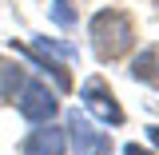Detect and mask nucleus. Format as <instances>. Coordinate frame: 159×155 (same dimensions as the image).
<instances>
[{
  "instance_id": "f257e3e1",
  "label": "nucleus",
  "mask_w": 159,
  "mask_h": 155,
  "mask_svg": "<svg viewBox=\"0 0 159 155\" xmlns=\"http://www.w3.org/2000/svg\"><path fill=\"white\" fill-rule=\"evenodd\" d=\"M88 36H92V52L99 64H116L135 48V24L123 8H99L88 24Z\"/></svg>"
},
{
  "instance_id": "f03ea898",
  "label": "nucleus",
  "mask_w": 159,
  "mask_h": 155,
  "mask_svg": "<svg viewBox=\"0 0 159 155\" xmlns=\"http://www.w3.org/2000/svg\"><path fill=\"white\" fill-rule=\"evenodd\" d=\"M16 112L28 123H52V116L60 112V99L44 80H24V88L16 92Z\"/></svg>"
},
{
  "instance_id": "7ed1b4c3",
  "label": "nucleus",
  "mask_w": 159,
  "mask_h": 155,
  "mask_svg": "<svg viewBox=\"0 0 159 155\" xmlns=\"http://www.w3.org/2000/svg\"><path fill=\"white\" fill-rule=\"evenodd\" d=\"M80 99H84L88 116L103 119V123H111V127H119V123L127 119V116H123V107H119V99H116V92H111L99 76H92L84 88H80Z\"/></svg>"
},
{
  "instance_id": "20e7f679",
  "label": "nucleus",
  "mask_w": 159,
  "mask_h": 155,
  "mask_svg": "<svg viewBox=\"0 0 159 155\" xmlns=\"http://www.w3.org/2000/svg\"><path fill=\"white\" fill-rule=\"evenodd\" d=\"M68 135H72V147L76 155H111V135L99 131L96 123L80 112H68Z\"/></svg>"
},
{
  "instance_id": "39448f33",
  "label": "nucleus",
  "mask_w": 159,
  "mask_h": 155,
  "mask_svg": "<svg viewBox=\"0 0 159 155\" xmlns=\"http://www.w3.org/2000/svg\"><path fill=\"white\" fill-rule=\"evenodd\" d=\"M64 151H68V135L60 127H52V123L36 127L32 135L20 143V155H64Z\"/></svg>"
},
{
  "instance_id": "423d86ee",
  "label": "nucleus",
  "mask_w": 159,
  "mask_h": 155,
  "mask_svg": "<svg viewBox=\"0 0 159 155\" xmlns=\"http://www.w3.org/2000/svg\"><path fill=\"white\" fill-rule=\"evenodd\" d=\"M16 52H20V56H28V60L40 68V72H44V76H52L60 92H72V76H68V68H64L56 56H48L40 44H32V48H28V44H16Z\"/></svg>"
},
{
  "instance_id": "0eeeda50",
  "label": "nucleus",
  "mask_w": 159,
  "mask_h": 155,
  "mask_svg": "<svg viewBox=\"0 0 159 155\" xmlns=\"http://www.w3.org/2000/svg\"><path fill=\"white\" fill-rule=\"evenodd\" d=\"M24 68L12 60H0V99H16V92L24 88Z\"/></svg>"
},
{
  "instance_id": "6e6552de",
  "label": "nucleus",
  "mask_w": 159,
  "mask_h": 155,
  "mask_svg": "<svg viewBox=\"0 0 159 155\" xmlns=\"http://www.w3.org/2000/svg\"><path fill=\"white\" fill-rule=\"evenodd\" d=\"M131 80H139V84H159V48H147L143 56H135Z\"/></svg>"
},
{
  "instance_id": "1a4fd4ad",
  "label": "nucleus",
  "mask_w": 159,
  "mask_h": 155,
  "mask_svg": "<svg viewBox=\"0 0 159 155\" xmlns=\"http://www.w3.org/2000/svg\"><path fill=\"white\" fill-rule=\"evenodd\" d=\"M52 20H56L60 28H72L76 24V4L72 0H52Z\"/></svg>"
},
{
  "instance_id": "9d476101",
  "label": "nucleus",
  "mask_w": 159,
  "mask_h": 155,
  "mask_svg": "<svg viewBox=\"0 0 159 155\" xmlns=\"http://www.w3.org/2000/svg\"><path fill=\"white\" fill-rule=\"evenodd\" d=\"M123 155H155V151H147L143 143H127V147H123Z\"/></svg>"
},
{
  "instance_id": "9b49d317",
  "label": "nucleus",
  "mask_w": 159,
  "mask_h": 155,
  "mask_svg": "<svg viewBox=\"0 0 159 155\" xmlns=\"http://www.w3.org/2000/svg\"><path fill=\"white\" fill-rule=\"evenodd\" d=\"M147 139H151V143L159 147V123H151V127H147Z\"/></svg>"
}]
</instances>
